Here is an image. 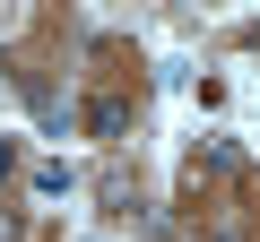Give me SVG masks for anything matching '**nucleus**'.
<instances>
[{
  "label": "nucleus",
  "mask_w": 260,
  "mask_h": 242,
  "mask_svg": "<svg viewBox=\"0 0 260 242\" xmlns=\"http://www.w3.org/2000/svg\"><path fill=\"white\" fill-rule=\"evenodd\" d=\"M87 130H95V139H121V130H130V104H121V95H95V104H87Z\"/></svg>",
  "instance_id": "nucleus-1"
},
{
  "label": "nucleus",
  "mask_w": 260,
  "mask_h": 242,
  "mask_svg": "<svg viewBox=\"0 0 260 242\" xmlns=\"http://www.w3.org/2000/svg\"><path fill=\"white\" fill-rule=\"evenodd\" d=\"M35 190H44V199H70L78 173H70V165H35Z\"/></svg>",
  "instance_id": "nucleus-2"
},
{
  "label": "nucleus",
  "mask_w": 260,
  "mask_h": 242,
  "mask_svg": "<svg viewBox=\"0 0 260 242\" xmlns=\"http://www.w3.org/2000/svg\"><path fill=\"white\" fill-rule=\"evenodd\" d=\"M0 242H26V225H18V216H9V208H0Z\"/></svg>",
  "instance_id": "nucleus-3"
},
{
  "label": "nucleus",
  "mask_w": 260,
  "mask_h": 242,
  "mask_svg": "<svg viewBox=\"0 0 260 242\" xmlns=\"http://www.w3.org/2000/svg\"><path fill=\"white\" fill-rule=\"evenodd\" d=\"M0 173H18V139H0Z\"/></svg>",
  "instance_id": "nucleus-4"
},
{
  "label": "nucleus",
  "mask_w": 260,
  "mask_h": 242,
  "mask_svg": "<svg viewBox=\"0 0 260 242\" xmlns=\"http://www.w3.org/2000/svg\"><path fill=\"white\" fill-rule=\"evenodd\" d=\"M200 242H243V233H234V225H208V233H200Z\"/></svg>",
  "instance_id": "nucleus-5"
}]
</instances>
